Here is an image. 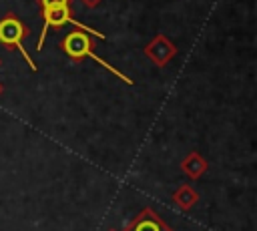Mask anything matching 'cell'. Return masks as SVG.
<instances>
[{
	"label": "cell",
	"instance_id": "obj_1",
	"mask_svg": "<svg viewBox=\"0 0 257 231\" xmlns=\"http://www.w3.org/2000/svg\"><path fill=\"white\" fill-rule=\"evenodd\" d=\"M58 46H60V50H62L72 62H82L84 58H92V60H96L104 70H108L110 74H114L116 78H120L124 84H135V80H133L128 74L120 72L118 68H114L110 62H106L104 58H100V56L94 52V40H92V36H90L88 32L76 28V30L68 32V34L58 42Z\"/></svg>",
	"mask_w": 257,
	"mask_h": 231
},
{
	"label": "cell",
	"instance_id": "obj_2",
	"mask_svg": "<svg viewBox=\"0 0 257 231\" xmlns=\"http://www.w3.org/2000/svg\"><path fill=\"white\" fill-rule=\"evenodd\" d=\"M30 36V28L14 14V12H6L2 18H0V44L4 48H10V50H18L24 60L28 62V66L32 68V72L38 70V64L34 62V58L26 52L24 48V40Z\"/></svg>",
	"mask_w": 257,
	"mask_h": 231
},
{
	"label": "cell",
	"instance_id": "obj_3",
	"mask_svg": "<svg viewBox=\"0 0 257 231\" xmlns=\"http://www.w3.org/2000/svg\"><path fill=\"white\" fill-rule=\"evenodd\" d=\"M40 12H42L44 24H42L40 38H38V42H36V50H42V44H44V38H46L48 28H62L64 24H74L78 30H84V32H88L90 36H96V38H100V40H106V36H104L102 32H98V30H94V28H88L86 24H82L80 20H76V18L72 16V8H70V6L44 8V10H40Z\"/></svg>",
	"mask_w": 257,
	"mask_h": 231
},
{
	"label": "cell",
	"instance_id": "obj_4",
	"mask_svg": "<svg viewBox=\"0 0 257 231\" xmlns=\"http://www.w3.org/2000/svg\"><path fill=\"white\" fill-rule=\"evenodd\" d=\"M143 52H145V56H147L155 66L165 68V66L175 58V54H177V46L169 40L167 34L161 32V34H155V36L151 38V42L145 44Z\"/></svg>",
	"mask_w": 257,
	"mask_h": 231
},
{
	"label": "cell",
	"instance_id": "obj_5",
	"mask_svg": "<svg viewBox=\"0 0 257 231\" xmlns=\"http://www.w3.org/2000/svg\"><path fill=\"white\" fill-rule=\"evenodd\" d=\"M122 231H173V229L151 207H145L137 213V217Z\"/></svg>",
	"mask_w": 257,
	"mask_h": 231
},
{
	"label": "cell",
	"instance_id": "obj_6",
	"mask_svg": "<svg viewBox=\"0 0 257 231\" xmlns=\"http://www.w3.org/2000/svg\"><path fill=\"white\" fill-rule=\"evenodd\" d=\"M207 169H209V163L205 161V157H203L199 151L187 153V157L181 161V171H183L189 179H193V181L201 179Z\"/></svg>",
	"mask_w": 257,
	"mask_h": 231
},
{
	"label": "cell",
	"instance_id": "obj_7",
	"mask_svg": "<svg viewBox=\"0 0 257 231\" xmlns=\"http://www.w3.org/2000/svg\"><path fill=\"white\" fill-rule=\"evenodd\" d=\"M199 193L191 187V185H187V183H183V185H179L177 187V191L173 193V203L181 209V211H191L197 203H199Z\"/></svg>",
	"mask_w": 257,
	"mask_h": 231
},
{
	"label": "cell",
	"instance_id": "obj_8",
	"mask_svg": "<svg viewBox=\"0 0 257 231\" xmlns=\"http://www.w3.org/2000/svg\"><path fill=\"white\" fill-rule=\"evenodd\" d=\"M36 4L40 6V10H44V8H56V6H70L72 8V0H36Z\"/></svg>",
	"mask_w": 257,
	"mask_h": 231
},
{
	"label": "cell",
	"instance_id": "obj_9",
	"mask_svg": "<svg viewBox=\"0 0 257 231\" xmlns=\"http://www.w3.org/2000/svg\"><path fill=\"white\" fill-rule=\"evenodd\" d=\"M80 2H82L86 8H96L98 4H102V0H80Z\"/></svg>",
	"mask_w": 257,
	"mask_h": 231
},
{
	"label": "cell",
	"instance_id": "obj_10",
	"mask_svg": "<svg viewBox=\"0 0 257 231\" xmlns=\"http://www.w3.org/2000/svg\"><path fill=\"white\" fill-rule=\"evenodd\" d=\"M2 92H4V84L0 82V94H2Z\"/></svg>",
	"mask_w": 257,
	"mask_h": 231
},
{
	"label": "cell",
	"instance_id": "obj_11",
	"mask_svg": "<svg viewBox=\"0 0 257 231\" xmlns=\"http://www.w3.org/2000/svg\"><path fill=\"white\" fill-rule=\"evenodd\" d=\"M108 231H116V229H108Z\"/></svg>",
	"mask_w": 257,
	"mask_h": 231
}]
</instances>
